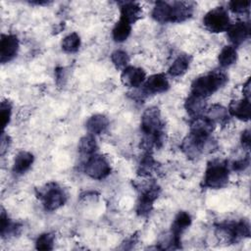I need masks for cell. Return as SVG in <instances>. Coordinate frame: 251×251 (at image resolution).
<instances>
[{"label":"cell","instance_id":"6da1fadb","mask_svg":"<svg viewBox=\"0 0 251 251\" xmlns=\"http://www.w3.org/2000/svg\"><path fill=\"white\" fill-rule=\"evenodd\" d=\"M141 130L145 137L142 146L149 152L153 147L160 148L164 141L165 124L158 107L147 108L141 117Z\"/></svg>","mask_w":251,"mask_h":251},{"label":"cell","instance_id":"ffe728a7","mask_svg":"<svg viewBox=\"0 0 251 251\" xmlns=\"http://www.w3.org/2000/svg\"><path fill=\"white\" fill-rule=\"evenodd\" d=\"M191 225V217L187 212L181 211L178 212L177 215L176 216L172 226H171V233L180 239L181 234L183 233V231Z\"/></svg>","mask_w":251,"mask_h":251},{"label":"cell","instance_id":"d4e9b609","mask_svg":"<svg viewBox=\"0 0 251 251\" xmlns=\"http://www.w3.org/2000/svg\"><path fill=\"white\" fill-rule=\"evenodd\" d=\"M0 232H1V236L2 238H6L8 236H13L16 235L20 228L21 226L17 223H14L13 221H11L8 216L6 215L5 211L2 210L1 212V217H0Z\"/></svg>","mask_w":251,"mask_h":251},{"label":"cell","instance_id":"e575fe53","mask_svg":"<svg viewBox=\"0 0 251 251\" xmlns=\"http://www.w3.org/2000/svg\"><path fill=\"white\" fill-rule=\"evenodd\" d=\"M250 164V159H249V155L247 154L245 157H243L242 159H239L235 162L232 163L231 165V168L233 171H236V172H242L244 171L246 168H248Z\"/></svg>","mask_w":251,"mask_h":251},{"label":"cell","instance_id":"44dd1931","mask_svg":"<svg viewBox=\"0 0 251 251\" xmlns=\"http://www.w3.org/2000/svg\"><path fill=\"white\" fill-rule=\"evenodd\" d=\"M184 108L187 111V113L190 116H192V118L200 116L207 109L205 98L199 97L194 94H190L185 100Z\"/></svg>","mask_w":251,"mask_h":251},{"label":"cell","instance_id":"d6a6232c","mask_svg":"<svg viewBox=\"0 0 251 251\" xmlns=\"http://www.w3.org/2000/svg\"><path fill=\"white\" fill-rule=\"evenodd\" d=\"M12 116V104L8 100L2 101L0 106V118H1V125L3 129L7 126L10 123Z\"/></svg>","mask_w":251,"mask_h":251},{"label":"cell","instance_id":"ba28073f","mask_svg":"<svg viewBox=\"0 0 251 251\" xmlns=\"http://www.w3.org/2000/svg\"><path fill=\"white\" fill-rule=\"evenodd\" d=\"M160 191V187L154 181L141 185L140 195L136 204V213L139 216L146 217L150 214L153 208V203L158 198Z\"/></svg>","mask_w":251,"mask_h":251},{"label":"cell","instance_id":"f546056e","mask_svg":"<svg viewBox=\"0 0 251 251\" xmlns=\"http://www.w3.org/2000/svg\"><path fill=\"white\" fill-rule=\"evenodd\" d=\"M62 49L67 53H75L80 47V37L76 32H72L64 37L61 43Z\"/></svg>","mask_w":251,"mask_h":251},{"label":"cell","instance_id":"836d02e7","mask_svg":"<svg viewBox=\"0 0 251 251\" xmlns=\"http://www.w3.org/2000/svg\"><path fill=\"white\" fill-rule=\"evenodd\" d=\"M250 1H230L228 3L229 10L237 15H243L248 13L250 9Z\"/></svg>","mask_w":251,"mask_h":251},{"label":"cell","instance_id":"7402d4cb","mask_svg":"<svg viewBox=\"0 0 251 251\" xmlns=\"http://www.w3.org/2000/svg\"><path fill=\"white\" fill-rule=\"evenodd\" d=\"M206 112H207L206 117H208L212 122H214L215 125L226 124L230 116L227 109L220 104H213L212 106L206 109Z\"/></svg>","mask_w":251,"mask_h":251},{"label":"cell","instance_id":"8fae6325","mask_svg":"<svg viewBox=\"0 0 251 251\" xmlns=\"http://www.w3.org/2000/svg\"><path fill=\"white\" fill-rule=\"evenodd\" d=\"M146 79V74L143 69L127 66L121 74V81L124 85L131 88L141 86Z\"/></svg>","mask_w":251,"mask_h":251},{"label":"cell","instance_id":"7a4b0ae2","mask_svg":"<svg viewBox=\"0 0 251 251\" xmlns=\"http://www.w3.org/2000/svg\"><path fill=\"white\" fill-rule=\"evenodd\" d=\"M227 81L226 74L222 70H214L195 78L191 83V94L207 98L223 87Z\"/></svg>","mask_w":251,"mask_h":251},{"label":"cell","instance_id":"ac0fdd59","mask_svg":"<svg viewBox=\"0 0 251 251\" xmlns=\"http://www.w3.org/2000/svg\"><path fill=\"white\" fill-rule=\"evenodd\" d=\"M109 126V120L106 116L102 114H96L91 116L85 124L86 129L89 133L95 135V134H101L103 133Z\"/></svg>","mask_w":251,"mask_h":251},{"label":"cell","instance_id":"4316f807","mask_svg":"<svg viewBox=\"0 0 251 251\" xmlns=\"http://www.w3.org/2000/svg\"><path fill=\"white\" fill-rule=\"evenodd\" d=\"M237 59V52L236 49L234 48V46L232 45H226L225 46L219 56H218V61L221 67L223 68H227L229 66H231L232 64L235 63Z\"/></svg>","mask_w":251,"mask_h":251},{"label":"cell","instance_id":"8d00e7d4","mask_svg":"<svg viewBox=\"0 0 251 251\" xmlns=\"http://www.w3.org/2000/svg\"><path fill=\"white\" fill-rule=\"evenodd\" d=\"M241 143H242V146L246 149L250 147V130L249 129L243 130L241 134Z\"/></svg>","mask_w":251,"mask_h":251},{"label":"cell","instance_id":"4dcf8cb0","mask_svg":"<svg viewBox=\"0 0 251 251\" xmlns=\"http://www.w3.org/2000/svg\"><path fill=\"white\" fill-rule=\"evenodd\" d=\"M111 61L113 65L116 67V69L124 70L127 67V64L129 62V57L127 53L124 50H115L111 54Z\"/></svg>","mask_w":251,"mask_h":251},{"label":"cell","instance_id":"603a6c76","mask_svg":"<svg viewBox=\"0 0 251 251\" xmlns=\"http://www.w3.org/2000/svg\"><path fill=\"white\" fill-rule=\"evenodd\" d=\"M171 4L164 1H158L152 10V18L161 24L171 23Z\"/></svg>","mask_w":251,"mask_h":251},{"label":"cell","instance_id":"5bb4252c","mask_svg":"<svg viewBox=\"0 0 251 251\" xmlns=\"http://www.w3.org/2000/svg\"><path fill=\"white\" fill-rule=\"evenodd\" d=\"M215 128V123L206 116L193 117L190 122V132L197 136H210Z\"/></svg>","mask_w":251,"mask_h":251},{"label":"cell","instance_id":"2e32d148","mask_svg":"<svg viewBox=\"0 0 251 251\" xmlns=\"http://www.w3.org/2000/svg\"><path fill=\"white\" fill-rule=\"evenodd\" d=\"M228 113L230 116L241 120V121H249L251 115L250 108V100L248 98H243L239 100H233L229 103Z\"/></svg>","mask_w":251,"mask_h":251},{"label":"cell","instance_id":"484cf974","mask_svg":"<svg viewBox=\"0 0 251 251\" xmlns=\"http://www.w3.org/2000/svg\"><path fill=\"white\" fill-rule=\"evenodd\" d=\"M131 31V25L126 21L120 19L113 27L112 37L116 42H124L127 39Z\"/></svg>","mask_w":251,"mask_h":251},{"label":"cell","instance_id":"52a82bcc","mask_svg":"<svg viewBox=\"0 0 251 251\" xmlns=\"http://www.w3.org/2000/svg\"><path fill=\"white\" fill-rule=\"evenodd\" d=\"M203 25L209 31L219 33L226 31L231 23L226 9L220 6L206 13L203 18Z\"/></svg>","mask_w":251,"mask_h":251},{"label":"cell","instance_id":"1f68e13d","mask_svg":"<svg viewBox=\"0 0 251 251\" xmlns=\"http://www.w3.org/2000/svg\"><path fill=\"white\" fill-rule=\"evenodd\" d=\"M54 245V235L46 232L40 234L35 241V248L37 250H52Z\"/></svg>","mask_w":251,"mask_h":251},{"label":"cell","instance_id":"7c38bea8","mask_svg":"<svg viewBox=\"0 0 251 251\" xmlns=\"http://www.w3.org/2000/svg\"><path fill=\"white\" fill-rule=\"evenodd\" d=\"M170 88V83L164 74H155L145 79L143 83V92L146 95L158 94L167 91Z\"/></svg>","mask_w":251,"mask_h":251},{"label":"cell","instance_id":"5b68a950","mask_svg":"<svg viewBox=\"0 0 251 251\" xmlns=\"http://www.w3.org/2000/svg\"><path fill=\"white\" fill-rule=\"evenodd\" d=\"M217 234L228 243H236L240 239L250 236V226L244 220L224 223L218 226Z\"/></svg>","mask_w":251,"mask_h":251},{"label":"cell","instance_id":"83f0119b","mask_svg":"<svg viewBox=\"0 0 251 251\" xmlns=\"http://www.w3.org/2000/svg\"><path fill=\"white\" fill-rule=\"evenodd\" d=\"M156 168H157V162L153 159L150 153H146L138 165L137 173L139 176L144 177L150 176L153 174V172L156 170Z\"/></svg>","mask_w":251,"mask_h":251},{"label":"cell","instance_id":"f1b7e54d","mask_svg":"<svg viewBox=\"0 0 251 251\" xmlns=\"http://www.w3.org/2000/svg\"><path fill=\"white\" fill-rule=\"evenodd\" d=\"M97 150V143L93 134L83 135L78 142V151L84 155H93Z\"/></svg>","mask_w":251,"mask_h":251},{"label":"cell","instance_id":"d6986e66","mask_svg":"<svg viewBox=\"0 0 251 251\" xmlns=\"http://www.w3.org/2000/svg\"><path fill=\"white\" fill-rule=\"evenodd\" d=\"M34 157L30 152L21 151L17 154L14 164H13V172L17 175H23L26 171L29 170L31 165L33 164Z\"/></svg>","mask_w":251,"mask_h":251},{"label":"cell","instance_id":"74e56055","mask_svg":"<svg viewBox=\"0 0 251 251\" xmlns=\"http://www.w3.org/2000/svg\"><path fill=\"white\" fill-rule=\"evenodd\" d=\"M243 94L244 98H248L250 96V79H247V81L243 85Z\"/></svg>","mask_w":251,"mask_h":251},{"label":"cell","instance_id":"30bf717a","mask_svg":"<svg viewBox=\"0 0 251 251\" xmlns=\"http://www.w3.org/2000/svg\"><path fill=\"white\" fill-rule=\"evenodd\" d=\"M19 50V39L15 34H2L0 41V61L5 64L13 60Z\"/></svg>","mask_w":251,"mask_h":251},{"label":"cell","instance_id":"4fadbf2b","mask_svg":"<svg viewBox=\"0 0 251 251\" xmlns=\"http://www.w3.org/2000/svg\"><path fill=\"white\" fill-rule=\"evenodd\" d=\"M227 37L232 46L242 44L250 35V24L246 22H236L231 24L226 30Z\"/></svg>","mask_w":251,"mask_h":251},{"label":"cell","instance_id":"3957f363","mask_svg":"<svg viewBox=\"0 0 251 251\" xmlns=\"http://www.w3.org/2000/svg\"><path fill=\"white\" fill-rule=\"evenodd\" d=\"M217 148L216 141L211 136L203 137L189 133L180 144V149L188 159H197L203 153L213 152Z\"/></svg>","mask_w":251,"mask_h":251},{"label":"cell","instance_id":"cb8c5ba5","mask_svg":"<svg viewBox=\"0 0 251 251\" xmlns=\"http://www.w3.org/2000/svg\"><path fill=\"white\" fill-rule=\"evenodd\" d=\"M191 58L187 54L178 55L169 68V74L172 76H180L186 73L190 66Z\"/></svg>","mask_w":251,"mask_h":251},{"label":"cell","instance_id":"8992f818","mask_svg":"<svg viewBox=\"0 0 251 251\" xmlns=\"http://www.w3.org/2000/svg\"><path fill=\"white\" fill-rule=\"evenodd\" d=\"M39 199L42 201L43 207L47 211H54L62 207L67 201L65 191L54 182L46 184L39 190Z\"/></svg>","mask_w":251,"mask_h":251},{"label":"cell","instance_id":"e0dca14e","mask_svg":"<svg viewBox=\"0 0 251 251\" xmlns=\"http://www.w3.org/2000/svg\"><path fill=\"white\" fill-rule=\"evenodd\" d=\"M121 10V18L130 25L134 24L136 21H138L141 18L142 15V9L140 5L136 2L128 1V2H123L120 6Z\"/></svg>","mask_w":251,"mask_h":251},{"label":"cell","instance_id":"277c9868","mask_svg":"<svg viewBox=\"0 0 251 251\" xmlns=\"http://www.w3.org/2000/svg\"><path fill=\"white\" fill-rule=\"evenodd\" d=\"M229 179V169L225 162L212 161L208 164L204 177L203 185L212 189L225 187Z\"/></svg>","mask_w":251,"mask_h":251},{"label":"cell","instance_id":"d590c367","mask_svg":"<svg viewBox=\"0 0 251 251\" xmlns=\"http://www.w3.org/2000/svg\"><path fill=\"white\" fill-rule=\"evenodd\" d=\"M10 143H11V140H10V137L9 135H7L5 133V131L3 130L2 132V135H1V147H0V152H1V155H4L5 152L8 150L9 146H10Z\"/></svg>","mask_w":251,"mask_h":251},{"label":"cell","instance_id":"9a60e30c","mask_svg":"<svg viewBox=\"0 0 251 251\" xmlns=\"http://www.w3.org/2000/svg\"><path fill=\"white\" fill-rule=\"evenodd\" d=\"M172 13H171V23H181L193 15L194 6L191 2H182L176 1L171 4Z\"/></svg>","mask_w":251,"mask_h":251},{"label":"cell","instance_id":"9c48e42d","mask_svg":"<svg viewBox=\"0 0 251 251\" xmlns=\"http://www.w3.org/2000/svg\"><path fill=\"white\" fill-rule=\"evenodd\" d=\"M84 173L93 179L101 180L110 175L111 166L104 156L93 154L84 165Z\"/></svg>","mask_w":251,"mask_h":251}]
</instances>
